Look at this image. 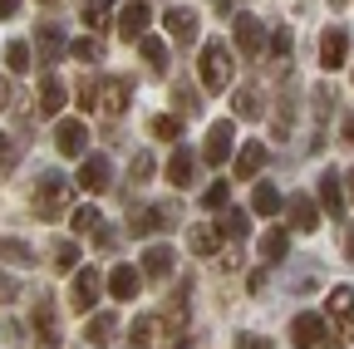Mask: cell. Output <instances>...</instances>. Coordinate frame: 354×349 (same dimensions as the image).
Here are the masks:
<instances>
[{
    "label": "cell",
    "instance_id": "ee69618b",
    "mask_svg": "<svg viewBox=\"0 0 354 349\" xmlns=\"http://www.w3.org/2000/svg\"><path fill=\"white\" fill-rule=\"evenodd\" d=\"M236 349H276L266 334H236Z\"/></svg>",
    "mask_w": 354,
    "mask_h": 349
},
{
    "label": "cell",
    "instance_id": "3957f363",
    "mask_svg": "<svg viewBox=\"0 0 354 349\" xmlns=\"http://www.w3.org/2000/svg\"><path fill=\"white\" fill-rule=\"evenodd\" d=\"M236 153V123L232 118H216L212 128H207V143H202V158L212 162V167H221V162H227Z\"/></svg>",
    "mask_w": 354,
    "mask_h": 349
},
{
    "label": "cell",
    "instance_id": "f6af8a7d",
    "mask_svg": "<svg viewBox=\"0 0 354 349\" xmlns=\"http://www.w3.org/2000/svg\"><path fill=\"white\" fill-rule=\"evenodd\" d=\"M79 109H99V99H94V79L79 84Z\"/></svg>",
    "mask_w": 354,
    "mask_h": 349
},
{
    "label": "cell",
    "instance_id": "4fadbf2b",
    "mask_svg": "<svg viewBox=\"0 0 354 349\" xmlns=\"http://www.w3.org/2000/svg\"><path fill=\"white\" fill-rule=\"evenodd\" d=\"M99 285H104V276L84 266V271L74 276V290H69V305H74V310H94V300H99Z\"/></svg>",
    "mask_w": 354,
    "mask_h": 349
},
{
    "label": "cell",
    "instance_id": "8fae6325",
    "mask_svg": "<svg viewBox=\"0 0 354 349\" xmlns=\"http://www.w3.org/2000/svg\"><path fill=\"white\" fill-rule=\"evenodd\" d=\"M286 211H290V216H286V227H290V232H300V236H310V232L320 227V207L310 202V197H290V207H286Z\"/></svg>",
    "mask_w": 354,
    "mask_h": 349
},
{
    "label": "cell",
    "instance_id": "5b68a950",
    "mask_svg": "<svg viewBox=\"0 0 354 349\" xmlns=\"http://www.w3.org/2000/svg\"><path fill=\"white\" fill-rule=\"evenodd\" d=\"M177 227V207H148V211H133L128 232L133 236H153V232H172Z\"/></svg>",
    "mask_w": 354,
    "mask_h": 349
},
{
    "label": "cell",
    "instance_id": "6da1fadb",
    "mask_svg": "<svg viewBox=\"0 0 354 349\" xmlns=\"http://www.w3.org/2000/svg\"><path fill=\"white\" fill-rule=\"evenodd\" d=\"M197 69H202V89H207V94H221V89L232 84V74H236L232 45H227V39H207V45H202V59H197Z\"/></svg>",
    "mask_w": 354,
    "mask_h": 349
},
{
    "label": "cell",
    "instance_id": "484cf974",
    "mask_svg": "<svg viewBox=\"0 0 354 349\" xmlns=\"http://www.w3.org/2000/svg\"><path fill=\"white\" fill-rule=\"evenodd\" d=\"M0 261L6 266H35V251H30V241H20V236H0Z\"/></svg>",
    "mask_w": 354,
    "mask_h": 349
},
{
    "label": "cell",
    "instance_id": "c3c4849f",
    "mask_svg": "<svg viewBox=\"0 0 354 349\" xmlns=\"http://www.w3.org/2000/svg\"><path fill=\"white\" fill-rule=\"evenodd\" d=\"M10 109V79H0V113Z\"/></svg>",
    "mask_w": 354,
    "mask_h": 349
},
{
    "label": "cell",
    "instance_id": "ab89813d",
    "mask_svg": "<svg viewBox=\"0 0 354 349\" xmlns=\"http://www.w3.org/2000/svg\"><path fill=\"white\" fill-rule=\"evenodd\" d=\"M69 50H74V59H84V64H94V59L104 55V45H99V39H74Z\"/></svg>",
    "mask_w": 354,
    "mask_h": 349
},
{
    "label": "cell",
    "instance_id": "8d00e7d4",
    "mask_svg": "<svg viewBox=\"0 0 354 349\" xmlns=\"http://www.w3.org/2000/svg\"><path fill=\"white\" fill-rule=\"evenodd\" d=\"M55 266L59 271H74L79 266V246L74 241H55Z\"/></svg>",
    "mask_w": 354,
    "mask_h": 349
},
{
    "label": "cell",
    "instance_id": "f1b7e54d",
    "mask_svg": "<svg viewBox=\"0 0 354 349\" xmlns=\"http://www.w3.org/2000/svg\"><path fill=\"white\" fill-rule=\"evenodd\" d=\"M113 334H118V315H109V310L94 315V320H88V330H84V339H88V344H99V349H104Z\"/></svg>",
    "mask_w": 354,
    "mask_h": 349
},
{
    "label": "cell",
    "instance_id": "11a10c76",
    "mask_svg": "<svg viewBox=\"0 0 354 349\" xmlns=\"http://www.w3.org/2000/svg\"><path fill=\"white\" fill-rule=\"evenodd\" d=\"M44 6H55V0H44Z\"/></svg>",
    "mask_w": 354,
    "mask_h": 349
},
{
    "label": "cell",
    "instance_id": "2e32d148",
    "mask_svg": "<svg viewBox=\"0 0 354 349\" xmlns=\"http://www.w3.org/2000/svg\"><path fill=\"white\" fill-rule=\"evenodd\" d=\"M261 45H266L261 20H256V15H236V50H241V55H261Z\"/></svg>",
    "mask_w": 354,
    "mask_h": 349
},
{
    "label": "cell",
    "instance_id": "f35d334b",
    "mask_svg": "<svg viewBox=\"0 0 354 349\" xmlns=\"http://www.w3.org/2000/svg\"><path fill=\"white\" fill-rule=\"evenodd\" d=\"M15 162H20L15 138H10V133H0V172H15Z\"/></svg>",
    "mask_w": 354,
    "mask_h": 349
},
{
    "label": "cell",
    "instance_id": "9a60e30c",
    "mask_svg": "<svg viewBox=\"0 0 354 349\" xmlns=\"http://www.w3.org/2000/svg\"><path fill=\"white\" fill-rule=\"evenodd\" d=\"M138 285H143V271H138V266H113V271H109V295H113V300H133V295H138Z\"/></svg>",
    "mask_w": 354,
    "mask_h": 349
},
{
    "label": "cell",
    "instance_id": "d590c367",
    "mask_svg": "<svg viewBox=\"0 0 354 349\" xmlns=\"http://www.w3.org/2000/svg\"><path fill=\"white\" fill-rule=\"evenodd\" d=\"M261 113V94L256 89H236V118H256Z\"/></svg>",
    "mask_w": 354,
    "mask_h": 349
},
{
    "label": "cell",
    "instance_id": "7402d4cb",
    "mask_svg": "<svg viewBox=\"0 0 354 349\" xmlns=\"http://www.w3.org/2000/svg\"><path fill=\"white\" fill-rule=\"evenodd\" d=\"M133 45H138V55L148 59V69H153V74H167V45H162L158 35H138Z\"/></svg>",
    "mask_w": 354,
    "mask_h": 349
},
{
    "label": "cell",
    "instance_id": "f546056e",
    "mask_svg": "<svg viewBox=\"0 0 354 349\" xmlns=\"http://www.w3.org/2000/svg\"><path fill=\"white\" fill-rule=\"evenodd\" d=\"M251 211H256V216H276V211H281V192H276L271 182H256V192H251Z\"/></svg>",
    "mask_w": 354,
    "mask_h": 349
},
{
    "label": "cell",
    "instance_id": "d6986e66",
    "mask_svg": "<svg viewBox=\"0 0 354 349\" xmlns=\"http://www.w3.org/2000/svg\"><path fill=\"white\" fill-rule=\"evenodd\" d=\"M246 232H251L246 211H236V207H221V216H216V236H227V241L236 246V241H246Z\"/></svg>",
    "mask_w": 354,
    "mask_h": 349
},
{
    "label": "cell",
    "instance_id": "e575fe53",
    "mask_svg": "<svg viewBox=\"0 0 354 349\" xmlns=\"http://www.w3.org/2000/svg\"><path fill=\"white\" fill-rule=\"evenodd\" d=\"M290 50H295V35H290V30H276V35H271V59H276V64H286V59H290Z\"/></svg>",
    "mask_w": 354,
    "mask_h": 349
},
{
    "label": "cell",
    "instance_id": "ba28073f",
    "mask_svg": "<svg viewBox=\"0 0 354 349\" xmlns=\"http://www.w3.org/2000/svg\"><path fill=\"white\" fill-rule=\"evenodd\" d=\"M148 25H153V6H148V0H128L123 15H118V35L138 39V35H148Z\"/></svg>",
    "mask_w": 354,
    "mask_h": 349
},
{
    "label": "cell",
    "instance_id": "db71d44e",
    "mask_svg": "<svg viewBox=\"0 0 354 349\" xmlns=\"http://www.w3.org/2000/svg\"><path fill=\"white\" fill-rule=\"evenodd\" d=\"M330 6H344V0H330Z\"/></svg>",
    "mask_w": 354,
    "mask_h": 349
},
{
    "label": "cell",
    "instance_id": "f907efd6",
    "mask_svg": "<svg viewBox=\"0 0 354 349\" xmlns=\"http://www.w3.org/2000/svg\"><path fill=\"white\" fill-rule=\"evenodd\" d=\"M344 251H349V261H354V232H349V236H344Z\"/></svg>",
    "mask_w": 354,
    "mask_h": 349
},
{
    "label": "cell",
    "instance_id": "ac0fdd59",
    "mask_svg": "<svg viewBox=\"0 0 354 349\" xmlns=\"http://www.w3.org/2000/svg\"><path fill=\"white\" fill-rule=\"evenodd\" d=\"M172 256H177L172 246H148L143 251V276L148 281H167L172 276Z\"/></svg>",
    "mask_w": 354,
    "mask_h": 349
},
{
    "label": "cell",
    "instance_id": "44dd1931",
    "mask_svg": "<svg viewBox=\"0 0 354 349\" xmlns=\"http://www.w3.org/2000/svg\"><path fill=\"white\" fill-rule=\"evenodd\" d=\"M35 330H39L44 344H59V330H55V300H50V295L35 300Z\"/></svg>",
    "mask_w": 354,
    "mask_h": 349
},
{
    "label": "cell",
    "instance_id": "30bf717a",
    "mask_svg": "<svg viewBox=\"0 0 354 349\" xmlns=\"http://www.w3.org/2000/svg\"><path fill=\"white\" fill-rule=\"evenodd\" d=\"M320 339H325V315H310V310H305V315L290 320V344H295V349H315Z\"/></svg>",
    "mask_w": 354,
    "mask_h": 349
},
{
    "label": "cell",
    "instance_id": "4316f807",
    "mask_svg": "<svg viewBox=\"0 0 354 349\" xmlns=\"http://www.w3.org/2000/svg\"><path fill=\"white\" fill-rule=\"evenodd\" d=\"M167 182H172V187H192V153H187V148H177V153L167 158Z\"/></svg>",
    "mask_w": 354,
    "mask_h": 349
},
{
    "label": "cell",
    "instance_id": "ffe728a7",
    "mask_svg": "<svg viewBox=\"0 0 354 349\" xmlns=\"http://www.w3.org/2000/svg\"><path fill=\"white\" fill-rule=\"evenodd\" d=\"M320 207H325V216H344V187H339V172H325V178H320Z\"/></svg>",
    "mask_w": 354,
    "mask_h": 349
},
{
    "label": "cell",
    "instance_id": "4dcf8cb0",
    "mask_svg": "<svg viewBox=\"0 0 354 349\" xmlns=\"http://www.w3.org/2000/svg\"><path fill=\"white\" fill-rule=\"evenodd\" d=\"M6 64H10V74H25L35 64V50L25 45V39H15V45H6Z\"/></svg>",
    "mask_w": 354,
    "mask_h": 349
},
{
    "label": "cell",
    "instance_id": "b9f144b4",
    "mask_svg": "<svg viewBox=\"0 0 354 349\" xmlns=\"http://www.w3.org/2000/svg\"><path fill=\"white\" fill-rule=\"evenodd\" d=\"M227 197H232V187H227V182H212V187L202 192V202H207V207H227Z\"/></svg>",
    "mask_w": 354,
    "mask_h": 349
},
{
    "label": "cell",
    "instance_id": "681fc988",
    "mask_svg": "<svg viewBox=\"0 0 354 349\" xmlns=\"http://www.w3.org/2000/svg\"><path fill=\"white\" fill-rule=\"evenodd\" d=\"M15 10H20V0H0V20H10Z\"/></svg>",
    "mask_w": 354,
    "mask_h": 349
},
{
    "label": "cell",
    "instance_id": "e0dca14e",
    "mask_svg": "<svg viewBox=\"0 0 354 349\" xmlns=\"http://www.w3.org/2000/svg\"><path fill=\"white\" fill-rule=\"evenodd\" d=\"M113 178H109V158H84V167H79V187L84 192H104Z\"/></svg>",
    "mask_w": 354,
    "mask_h": 349
},
{
    "label": "cell",
    "instance_id": "cb8c5ba5",
    "mask_svg": "<svg viewBox=\"0 0 354 349\" xmlns=\"http://www.w3.org/2000/svg\"><path fill=\"white\" fill-rule=\"evenodd\" d=\"M158 334H162V320H158V315H138V320H133V330H128L133 349H153Z\"/></svg>",
    "mask_w": 354,
    "mask_h": 349
},
{
    "label": "cell",
    "instance_id": "7c38bea8",
    "mask_svg": "<svg viewBox=\"0 0 354 349\" xmlns=\"http://www.w3.org/2000/svg\"><path fill=\"white\" fill-rule=\"evenodd\" d=\"M344 59H349V35H344L339 25H330V30L320 35V64H325V69H339Z\"/></svg>",
    "mask_w": 354,
    "mask_h": 349
},
{
    "label": "cell",
    "instance_id": "60d3db41",
    "mask_svg": "<svg viewBox=\"0 0 354 349\" xmlns=\"http://www.w3.org/2000/svg\"><path fill=\"white\" fill-rule=\"evenodd\" d=\"M172 99H177V113H183V118H192V113H197V109H202V99H197V94H192V89H177V94H172Z\"/></svg>",
    "mask_w": 354,
    "mask_h": 349
},
{
    "label": "cell",
    "instance_id": "5bb4252c",
    "mask_svg": "<svg viewBox=\"0 0 354 349\" xmlns=\"http://www.w3.org/2000/svg\"><path fill=\"white\" fill-rule=\"evenodd\" d=\"M162 25H167V35L177 39V45H192V39H197V10H183V6H177V10H167L162 15Z\"/></svg>",
    "mask_w": 354,
    "mask_h": 349
},
{
    "label": "cell",
    "instance_id": "d4e9b609",
    "mask_svg": "<svg viewBox=\"0 0 354 349\" xmlns=\"http://www.w3.org/2000/svg\"><path fill=\"white\" fill-rule=\"evenodd\" d=\"M261 167H266V143H261V138H251V143L236 153V178H256Z\"/></svg>",
    "mask_w": 354,
    "mask_h": 349
},
{
    "label": "cell",
    "instance_id": "7bdbcfd3",
    "mask_svg": "<svg viewBox=\"0 0 354 349\" xmlns=\"http://www.w3.org/2000/svg\"><path fill=\"white\" fill-rule=\"evenodd\" d=\"M128 172H133V182H148V178H153V158H148V153H138Z\"/></svg>",
    "mask_w": 354,
    "mask_h": 349
},
{
    "label": "cell",
    "instance_id": "603a6c76",
    "mask_svg": "<svg viewBox=\"0 0 354 349\" xmlns=\"http://www.w3.org/2000/svg\"><path fill=\"white\" fill-rule=\"evenodd\" d=\"M286 251H290V232L286 227H271V232H261V261H286Z\"/></svg>",
    "mask_w": 354,
    "mask_h": 349
},
{
    "label": "cell",
    "instance_id": "816d5d0a",
    "mask_svg": "<svg viewBox=\"0 0 354 349\" xmlns=\"http://www.w3.org/2000/svg\"><path fill=\"white\" fill-rule=\"evenodd\" d=\"M349 197H354V167H349Z\"/></svg>",
    "mask_w": 354,
    "mask_h": 349
},
{
    "label": "cell",
    "instance_id": "7dc6e473",
    "mask_svg": "<svg viewBox=\"0 0 354 349\" xmlns=\"http://www.w3.org/2000/svg\"><path fill=\"white\" fill-rule=\"evenodd\" d=\"M339 133H344L339 143H354V113H344V123H339Z\"/></svg>",
    "mask_w": 354,
    "mask_h": 349
},
{
    "label": "cell",
    "instance_id": "8992f818",
    "mask_svg": "<svg viewBox=\"0 0 354 349\" xmlns=\"http://www.w3.org/2000/svg\"><path fill=\"white\" fill-rule=\"evenodd\" d=\"M55 148H59L64 158H84V148H88L84 118H59V123H55Z\"/></svg>",
    "mask_w": 354,
    "mask_h": 349
},
{
    "label": "cell",
    "instance_id": "836d02e7",
    "mask_svg": "<svg viewBox=\"0 0 354 349\" xmlns=\"http://www.w3.org/2000/svg\"><path fill=\"white\" fill-rule=\"evenodd\" d=\"M148 128H153V138H183V118H172V113H158Z\"/></svg>",
    "mask_w": 354,
    "mask_h": 349
},
{
    "label": "cell",
    "instance_id": "74e56055",
    "mask_svg": "<svg viewBox=\"0 0 354 349\" xmlns=\"http://www.w3.org/2000/svg\"><path fill=\"white\" fill-rule=\"evenodd\" d=\"M69 222H74V232H79V236H84V232H99V207H79Z\"/></svg>",
    "mask_w": 354,
    "mask_h": 349
},
{
    "label": "cell",
    "instance_id": "7a4b0ae2",
    "mask_svg": "<svg viewBox=\"0 0 354 349\" xmlns=\"http://www.w3.org/2000/svg\"><path fill=\"white\" fill-rule=\"evenodd\" d=\"M69 197H74V187L59 178V172H39V178H35V216H39V222H59Z\"/></svg>",
    "mask_w": 354,
    "mask_h": 349
},
{
    "label": "cell",
    "instance_id": "9c48e42d",
    "mask_svg": "<svg viewBox=\"0 0 354 349\" xmlns=\"http://www.w3.org/2000/svg\"><path fill=\"white\" fill-rule=\"evenodd\" d=\"M35 50H39L44 64L64 59V30H59L55 20H39V25H35Z\"/></svg>",
    "mask_w": 354,
    "mask_h": 349
},
{
    "label": "cell",
    "instance_id": "d6a6232c",
    "mask_svg": "<svg viewBox=\"0 0 354 349\" xmlns=\"http://www.w3.org/2000/svg\"><path fill=\"white\" fill-rule=\"evenodd\" d=\"M187 246H192L197 256H212V251H216V232H212V227H192V232H187Z\"/></svg>",
    "mask_w": 354,
    "mask_h": 349
},
{
    "label": "cell",
    "instance_id": "277c9868",
    "mask_svg": "<svg viewBox=\"0 0 354 349\" xmlns=\"http://www.w3.org/2000/svg\"><path fill=\"white\" fill-rule=\"evenodd\" d=\"M325 310H330L339 339H354V285H335V290L325 295Z\"/></svg>",
    "mask_w": 354,
    "mask_h": 349
},
{
    "label": "cell",
    "instance_id": "52a82bcc",
    "mask_svg": "<svg viewBox=\"0 0 354 349\" xmlns=\"http://www.w3.org/2000/svg\"><path fill=\"white\" fill-rule=\"evenodd\" d=\"M128 94H133V84H128L123 74H113V79L94 84V99H99V109H104V113H123V109H128Z\"/></svg>",
    "mask_w": 354,
    "mask_h": 349
},
{
    "label": "cell",
    "instance_id": "f5cc1de1",
    "mask_svg": "<svg viewBox=\"0 0 354 349\" xmlns=\"http://www.w3.org/2000/svg\"><path fill=\"white\" fill-rule=\"evenodd\" d=\"M177 349H192V344H187V339H177Z\"/></svg>",
    "mask_w": 354,
    "mask_h": 349
},
{
    "label": "cell",
    "instance_id": "bcb514c9",
    "mask_svg": "<svg viewBox=\"0 0 354 349\" xmlns=\"http://www.w3.org/2000/svg\"><path fill=\"white\" fill-rule=\"evenodd\" d=\"M15 295H20V285L10 276H0V300H15Z\"/></svg>",
    "mask_w": 354,
    "mask_h": 349
},
{
    "label": "cell",
    "instance_id": "83f0119b",
    "mask_svg": "<svg viewBox=\"0 0 354 349\" xmlns=\"http://www.w3.org/2000/svg\"><path fill=\"white\" fill-rule=\"evenodd\" d=\"M64 99H69V89L59 84V74H50V79L39 84V109H44V113H59V109H64Z\"/></svg>",
    "mask_w": 354,
    "mask_h": 349
},
{
    "label": "cell",
    "instance_id": "1f68e13d",
    "mask_svg": "<svg viewBox=\"0 0 354 349\" xmlns=\"http://www.w3.org/2000/svg\"><path fill=\"white\" fill-rule=\"evenodd\" d=\"M79 15H84L88 30H104V25H109V0H84V10H79Z\"/></svg>",
    "mask_w": 354,
    "mask_h": 349
}]
</instances>
